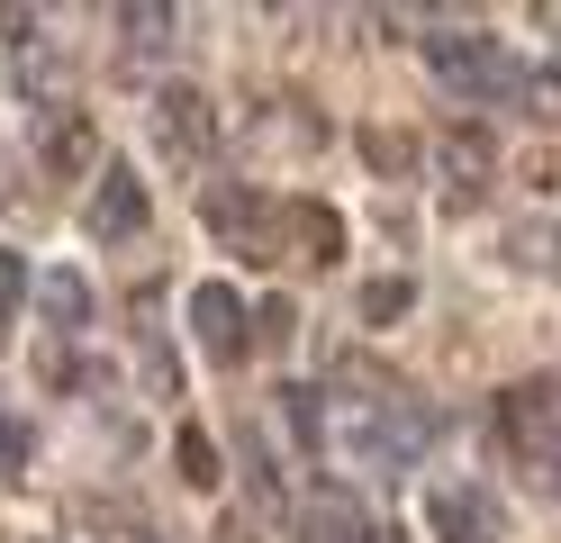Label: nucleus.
I'll use <instances>...</instances> for the list:
<instances>
[{"label":"nucleus","mask_w":561,"mask_h":543,"mask_svg":"<svg viewBox=\"0 0 561 543\" xmlns=\"http://www.w3.org/2000/svg\"><path fill=\"white\" fill-rule=\"evenodd\" d=\"M426 64L444 72L453 91H480V100H489V91H516L507 55L489 46V36H462V27H435V36H426Z\"/></svg>","instance_id":"1"},{"label":"nucleus","mask_w":561,"mask_h":543,"mask_svg":"<svg viewBox=\"0 0 561 543\" xmlns=\"http://www.w3.org/2000/svg\"><path fill=\"white\" fill-rule=\"evenodd\" d=\"M146 172L136 163H100V181H91V236L100 245H127V236H146Z\"/></svg>","instance_id":"2"},{"label":"nucleus","mask_w":561,"mask_h":543,"mask_svg":"<svg viewBox=\"0 0 561 543\" xmlns=\"http://www.w3.org/2000/svg\"><path fill=\"white\" fill-rule=\"evenodd\" d=\"M191 326H199V353L208 362H244V344H254V317H244V299L227 281H199L191 290Z\"/></svg>","instance_id":"3"},{"label":"nucleus","mask_w":561,"mask_h":543,"mask_svg":"<svg viewBox=\"0 0 561 543\" xmlns=\"http://www.w3.org/2000/svg\"><path fill=\"white\" fill-rule=\"evenodd\" d=\"M154 127H163V145L182 163H199L208 145H218V109H208V91H191V82H163L154 91Z\"/></svg>","instance_id":"4"},{"label":"nucleus","mask_w":561,"mask_h":543,"mask_svg":"<svg viewBox=\"0 0 561 543\" xmlns=\"http://www.w3.org/2000/svg\"><path fill=\"white\" fill-rule=\"evenodd\" d=\"M37 163L55 181H82L100 163V127L82 118V109H37Z\"/></svg>","instance_id":"5"},{"label":"nucleus","mask_w":561,"mask_h":543,"mask_svg":"<svg viewBox=\"0 0 561 543\" xmlns=\"http://www.w3.org/2000/svg\"><path fill=\"white\" fill-rule=\"evenodd\" d=\"M426 525H435V543H499V498L489 489H435Z\"/></svg>","instance_id":"6"},{"label":"nucleus","mask_w":561,"mask_h":543,"mask_svg":"<svg viewBox=\"0 0 561 543\" xmlns=\"http://www.w3.org/2000/svg\"><path fill=\"white\" fill-rule=\"evenodd\" d=\"M280 245H290L299 263H335V253H344V217L327 200H290V208H280Z\"/></svg>","instance_id":"7"},{"label":"nucleus","mask_w":561,"mask_h":543,"mask_svg":"<svg viewBox=\"0 0 561 543\" xmlns=\"http://www.w3.org/2000/svg\"><path fill=\"white\" fill-rule=\"evenodd\" d=\"M37 308H46L55 336H82L91 326V281L82 272H37Z\"/></svg>","instance_id":"8"},{"label":"nucleus","mask_w":561,"mask_h":543,"mask_svg":"<svg viewBox=\"0 0 561 543\" xmlns=\"http://www.w3.org/2000/svg\"><path fill=\"white\" fill-rule=\"evenodd\" d=\"M435 155H444V172L462 181V191H480V181H489V163H499V145H489L480 127H444V145H435Z\"/></svg>","instance_id":"9"},{"label":"nucleus","mask_w":561,"mask_h":543,"mask_svg":"<svg viewBox=\"0 0 561 543\" xmlns=\"http://www.w3.org/2000/svg\"><path fill=\"white\" fill-rule=\"evenodd\" d=\"M416 308V281L408 272H390V281H363V326H399Z\"/></svg>","instance_id":"10"},{"label":"nucleus","mask_w":561,"mask_h":543,"mask_svg":"<svg viewBox=\"0 0 561 543\" xmlns=\"http://www.w3.org/2000/svg\"><path fill=\"white\" fill-rule=\"evenodd\" d=\"M363 163H371V172H390V181L416 172V136H399V127H363Z\"/></svg>","instance_id":"11"},{"label":"nucleus","mask_w":561,"mask_h":543,"mask_svg":"<svg viewBox=\"0 0 561 543\" xmlns=\"http://www.w3.org/2000/svg\"><path fill=\"white\" fill-rule=\"evenodd\" d=\"M172 462H182V480H191V489H218V444H208L199 426L172 434Z\"/></svg>","instance_id":"12"},{"label":"nucleus","mask_w":561,"mask_h":543,"mask_svg":"<svg viewBox=\"0 0 561 543\" xmlns=\"http://www.w3.org/2000/svg\"><path fill=\"white\" fill-rule=\"evenodd\" d=\"M27 290H37V281H27V263H19L10 245H0V317H10V308L27 299Z\"/></svg>","instance_id":"13"},{"label":"nucleus","mask_w":561,"mask_h":543,"mask_svg":"<svg viewBox=\"0 0 561 543\" xmlns=\"http://www.w3.org/2000/svg\"><path fill=\"white\" fill-rule=\"evenodd\" d=\"M27 453H37V434H27L19 417H0V471H27Z\"/></svg>","instance_id":"14"},{"label":"nucleus","mask_w":561,"mask_h":543,"mask_svg":"<svg viewBox=\"0 0 561 543\" xmlns=\"http://www.w3.org/2000/svg\"><path fill=\"white\" fill-rule=\"evenodd\" d=\"M118 27L136 36V46H163V27H172V10H118Z\"/></svg>","instance_id":"15"},{"label":"nucleus","mask_w":561,"mask_h":543,"mask_svg":"<svg viewBox=\"0 0 561 543\" xmlns=\"http://www.w3.org/2000/svg\"><path fill=\"white\" fill-rule=\"evenodd\" d=\"M27 27H37L27 10H0V46H27Z\"/></svg>","instance_id":"16"},{"label":"nucleus","mask_w":561,"mask_h":543,"mask_svg":"<svg viewBox=\"0 0 561 543\" xmlns=\"http://www.w3.org/2000/svg\"><path fill=\"white\" fill-rule=\"evenodd\" d=\"M552 489H561V462H552Z\"/></svg>","instance_id":"17"},{"label":"nucleus","mask_w":561,"mask_h":543,"mask_svg":"<svg viewBox=\"0 0 561 543\" xmlns=\"http://www.w3.org/2000/svg\"><path fill=\"white\" fill-rule=\"evenodd\" d=\"M0 326H10V317H0Z\"/></svg>","instance_id":"18"}]
</instances>
